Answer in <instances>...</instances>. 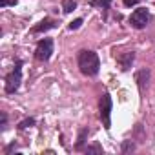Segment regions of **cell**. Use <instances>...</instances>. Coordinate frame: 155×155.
I'll return each mask as SVG.
<instances>
[{"label": "cell", "mask_w": 155, "mask_h": 155, "mask_svg": "<svg viewBox=\"0 0 155 155\" xmlns=\"http://www.w3.org/2000/svg\"><path fill=\"white\" fill-rule=\"evenodd\" d=\"M82 26V18H77V20H73V22H69V29L73 31V29H79Z\"/></svg>", "instance_id": "obj_14"}, {"label": "cell", "mask_w": 155, "mask_h": 155, "mask_svg": "<svg viewBox=\"0 0 155 155\" xmlns=\"http://www.w3.org/2000/svg\"><path fill=\"white\" fill-rule=\"evenodd\" d=\"M148 18H150L148 9H146V8H139V9H135V11L131 13V17H130V24H131L135 29H142V28L148 24Z\"/></svg>", "instance_id": "obj_5"}, {"label": "cell", "mask_w": 155, "mask_h": 155, "mask_svg": "<svg viewBox=\"0 0 155 155\" xmlns=\"http://www.w3.org/2000/svg\"><path fill=\"white\" fill-rule=\"evenodd\" d=\"M135 150V144L131 142V140H124L122 142V153H130V151H133Z\"/></svg>", "instance_id": "obj_12"}, {"label": "cell", "mask_w": 155, "mask_h": 155, "mask_svg": "<svg viewBox=\"0 0 155 155\" xmlns=\"http://www.w3.org/2000/svg\"><path fill=\"white\" fill-rule=\"evenodd\" d=\"M79 68L88 77L97 75L99 73V68H101V60H99L97 53L95 51H90V49H82L79 53Z\"/></svg>", "instance_id": "obj_1"}, {"label": "cell", "mask_w": 155, "mask_h": 155, "mask_svg": "<svg viewBox=\"0 0 155 155\" xmlns=\"http://www.w3.org/2000/svg\"><path fill=\"white\" fill-rule=\"evenodd\" d=\"M51 53H53V40H51V38H44V40H40V42L37 44L35 57H37L38 60H42V62L49 60Z\"/></svg>", "instance_id": "obj_4"}, {"label": "cell", "mask_w": 155, "mask_h": 155, "mask_svg": "<svg viewBox=\"0 0 155 155\" xmlns=\"http://www.w3.org/2000/svg\"><path fill=\"white\" fill-rule=\"evenodd\" d=\"M55 26H57V22H55V20H51V18H46V20L38 22V24L33 28V33H44V31H48V29H53Z\"/></svg>", "instance_id": "obj_7"}, {"label": "cell", "mask_w": 155, "mask_h": 155, "mask_svg": "<svg viewBox=\"0 0 155 155\" xmlns=\"http://www.w3.org/2000/svg\"><path fill=\"white\" fill-rule=\"evenodd\" d=\"M137 2H139V0H124V6H128V8H130V6H135Z\"/></svg>", "instance_id": "obj_17"}, {"label": "cell", "mask_w": 155, "mask_h": 155, "mask_svg": "<svg viewBox=\"0 0 155 155\" xmlns=\"http://www.w3.org/2000/svg\"><path fill=\"white\" fill-rule=\"evenodd\" d=\"M148 79H150V71H148V69H140V71L137 73L135 81H137V84H139V90H140V91L144 90V84L148 82Z\"/></svg>", "instance_id": "obj_8"}, {"label": "cell", "mask_w": 155, "mask_h": 155, "mask_svg": "<svg viewBox=\"0 0 155 155\" xmlns=\"http://www.w3.org/2000/svg\"><path fill=\"white\" fill-rule=\"evenodd\" d=\"M6 122H8V117H6V113H2V126H6Z\"/></svg>", "instance_id": "obj_18"}, {"label": "cell", "mask_w": 155, "mask_h": 155, "mask_svg": "<svg viewBox=\"0 0 155 155\" xmlns=\"http://www.w3.org/2000/svg\"><path fill=\"white\" fill-rule=\"evenodd\" d=\"M86 153H102V148L99 144H93V146H88L86 148Z\"/></svg>", "instance_id": "obj_13"}, {"label": "cell", "mask_w": 155, "mask_h": 155, "mask_svg": "<svg viewBox=\"0 0 155 155\" xmlns=\"http://www.w3.org/2000/svg\"><path fill=\"white\" fill-rule=\"evenodd\" d=\"M111 97L108 93H104L101 97V119H102V124L106 130L111 128Z\"/></svg>", "instance_id": "obj_3"}, {"label": "cell", "mask_w": 155, "mask_h": 155, "mask_svg": "<svg viewBox=\"0 0 155 155\" xmlns=\"http://www.w3.org/2000/svg\"><path fill=\"white\" fill-rule=\"evenodd\" d=\"M33 124H35V119H31V117H29V119H24L22 122H18V130H26V128H31Z\"/></svg>", "instance_id": "obj_11"}, {"label": "cell", "mask_w": 155, "mask_h": 155, "mask_svg": "<svg viewBox=\"0 0 155 155\" xmlns=\"http://www.w3.org/2000/svg\"><path fill=\"white\" fill-rule=\"evenodd\" d=\"M17 4V0H0V6L6 8V6H15Z\"/></svg>", "instance_id": "obj_15"}, {"label": "cell", "mask_w": 155, "mask_h": 155, "mask_svg": "<svg viewBox=\"0 0 155 155\" xmlns=\"http://www.w3.org/2000/svg\"><path fill=\"white\" fill-rule=\"evenodd\" d=\"M77 9V2L75 0H62V11L64 13H71Z\"/></svg>", "instance_id": "obj_9"}, {"label": "cell", "mask_w": 155, "mask_h": 155, "mask_svg": "<svg viewBox=\"0 0 155 155\" xmlns=\"http://www.w3.org/2000/svg\"><path fill=\"white\" fill-rule=\"evenodd\" d=\"M133 60H135V53H133V51H126V53H122V55L119 57V64H120L122 71H128V69L131 68Z\"/></svg>", "instance_id": "obj_6"}, {"label": "cell", "mask_w": 155, "mask_h": 155, "mask_svg": "<svg viewBox=\"0 0 155 155\" xmlns=\"http://www.w3.org/2000/svg\"><path fill=\"white\" fill-rule=\"evenodd\" d=\"M20 68H22V62H17L15 69L8 75V79H6V91L8 93H15L22 82V69Z\"/></svg>", "instance_id": "obj_2"}, {"label": "cell", "mask_w": 155, "mask_h": 155, "mask_svg": "<svg viewBox=\"0 0 155 155\" xmlns=\"http://www.w3.org/2000/svg\"><path fill=\"white\" fill-rule=\"evenodd\" d=\"M15 148H17V144H15V142H11V144H9V146L6 148V155H9V153H11V151H13Z\"/></svg>", "instance_id": "obj_16"}, {"label": "cell", "mask_w": 155, "mask_h": 155, "mask_svg": "<svg viewBox=\"0 0 155 155\" xmlns=\"http://www.w3.org/2000/svg\"><path fill=\"white\" fill-rule=\"evenodd\" d=\"M86 137H88V128H84V130H81V135H79V140H77V150H82V144H84V140H86Z\"/></svg>", "instance_id": "obj_10"}]
</instances>
